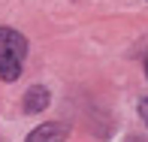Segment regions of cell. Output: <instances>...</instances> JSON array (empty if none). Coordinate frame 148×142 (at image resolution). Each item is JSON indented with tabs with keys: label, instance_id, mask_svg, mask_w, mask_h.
<instances>
[{
	"label": "cell",
	"instance_id": "6da1fadb",
	"mask_svg": "<svg viewBox=\"0 0 148 142\" xmlns=\"http://www.w3.org/2000/svg\"><path fill=\"white\" fill-rule=\"evenodd\" d=\"M24 58H27V39L12 27H0V79L6 82L18 79Z\"/></svg>",
	"mask_w": 148,
	"mask_h": 142
},
{
	"label": "cell",
	"instance_id": "7a4b0ae2",
	"mask_svg": "<svg viewBox=\"0 0 148 142\" xmlns=\"http://www.w3.org/2000/svg\"><path fill=\"white\" fill-rule=\"evenodd\" d=\"M66 124L51 121V124H39L33 133H27V142H64L66 139Z\"/></svg>",
	"mask_w": 148,
	"mask_h": 142
},
{
	"label": "cell",
	"instance_id": "3957f363",
	"mask_svg": "<svg viewBox=\"0 0 148 142\" xmlns=\"http://www.w3.org/2000/svg\"><path fill=\"white\" fill-rule=\"evenodd\" d=\"M45 103H49V91H45L42 85L30 88V94L24 97V109H27V112H39V109H45Z\"/></svg>",
	"mask_w": 148,
	"mask_h": 142
},
{
	"label": "cell",
	"instance_id": "277c9868",
	"mask_svg": "<svg viewBox=\"0 0 148 142\" xmlns=\"http://www.w3.org/2000/svg\"><path fill=\"white\" fill-rule=\"evenodd\" d=\"M139 115H142V121L148 124V97L142 100V103H139Z\"/></svg>",
	"mask_w": 148,
	"mask_h": 142
},
{
	"label": "cell",
	"instance_id": "5b68a950",
	"mask_svg": "<svg viewBox=\"0 0 148 142\" xmlns=\"http://www.w3.org/2000/svg\"><path fill=\"white\" fill-rule=\"evenodd\" d=\"M145 73H148V60H145Z\"/></svg>",
	"mask_w": 148,
	"mask_h": 142
}]
</instances>
